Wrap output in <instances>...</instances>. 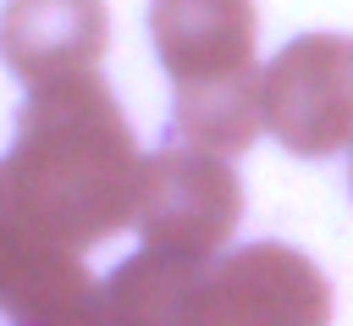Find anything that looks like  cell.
Returning a JSON list of instances; mask_svg holds the SVG:
<instances>
[{
  "mask_svg": "<svg viewBox=\"0 0 353 326\" xmlns=\"http://www.w3.org/2000/svg\"><path fill=\"white\" fill-rule=\"evenodd\" d=\"M0 315L11 320H105V293L83 254L0 215Z\"/></svg>",
  "mask_w": 353,
  "mask_h": 326,
  "instance_id": "obj_6",
  "label": "cell"
},
{
  "mask_svg": "<svg viewBox=\"0 0 353 326\" xmlns=\"http://www.w3.org/2000/svg\"><path fill=\"white\" fill-rule=\"evenodd\" d=\"M188 320H331V287L314 260L287 243H248L226 260H210Z\"/></svg>",
  "mask_w": 353,
  "mask_h": 326,
  "instance_id": "obj_5",
  "label": "cell"
},
{
  "mask_svg": "<svg viewBox=\"0 0 353 326\" xmlns=\"http://www.w3.org/2000/svg\"><path fill=\"white\" fill-rule=\"evenodd\" d=\"M149 39L176 88V138L243 155L265 127L254 0H149Z\"/></svg>",
  "mask_w": 353,
  "mask_h": 326,
  "instance_id": "obj_2",
  "label": "cell"
},
{
  "mask_svg": "<svg viewBox=\"0 0 353 326\" xmlns=\"http://www.w3.org/2000/svg\"><path fill=\"white\" fill-rule=\"evenodd\" d=\"M265 133L303 160H325L353 144V44L336 33H303L265 66Z\"/></svg>",
  "mask_w": 353,
  "mask_h": 326,
  "instance_id": "obj_4",
  "label": "cell"
},
{
  "mask_svg": "<svg viewBox=\"0 0 353 326\" xmlns=\"http://www.w3.org/2000/svg\"><path fill=\"white\" fill-rule=\"evenodd\" d=\"M105 44V0H6L0 11V55L28 88L99 66Z\"/></svg>",
  "mask_w": 353,
  "mask_h": 326,
  "instance_id": "obj_7",
  "label": "cell"
},
{
  "mask_svg": "<svg viewBox=\"0 0 353 326\" xmlns=\"http://www.w3.org/2000/svg\"><path fill=\"white\" fill-rule=\"evenodd\" d=\"M138 193L143 155L105 77L88 66L33 83L0 160V215L83 254L138 221Z\"/></svg>",
  "mask_w": 353,
  "mask_h": 326,
  "instance_id": "obj_1",
  "label": "cell"
},
{
  "mask_svg": "<svg viewBox=\"0 0 353 326\" xmlns=\"http://www.w3.org/2000/svg\"><path fill=\"white\" fill-rule=\"evenodd\" d=\"M210 260H182L171 249L143 243L105 282V320H188V304L204 282Z\"/></svg>",
  "mask_w": 353,
  "mask_h": 326,
  "instance_id": "obj_8",
  "label": "cell"
},
{
  "mask_svg": "<svg viewBox=\"0 0 353 326\" xmlns=\"http://www.w3.org/2000/svg\"><path fill=\"white\" fill-rule=\"evenodd\" d=\"M243 221V182L232 171V155L171 144L143 155V193H138V232L154 249H171L182 260H215L221 243Z\"/></svg>",
  "mask_w": 353,
  "mask_h": 326,
  "instance_id": "obj_3",
  "label": "cell"
}]
</instances>
